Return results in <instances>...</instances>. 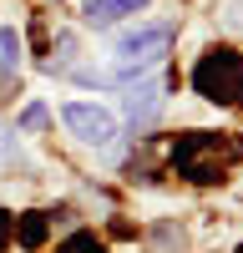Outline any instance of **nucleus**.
<instances>
[{
	"label": "nucleus",
	"instance_id": "1a4fd4ad",
	"mask_svg": "<svg viewBox=\"0 0 243 253\" xmlns=\"http://www.w3.org/2000/svg\"><path fill=\"white\" fill-rule=\"evenodd\" d=\"M112 20H117V5H112V0H86V26L107 31Z\"/></svg>",
	"mask_w": 243,
	"mask_h": 253
},
{
	"label": "nucleus",
	"instance_id": "f8f14e48",
	"mask_svg": "<svg viewBox=\"0 0 243 253\" xmlns=\"http://www.w3.org/2000/svg\"><path fill=\"white\" fill-rule=\"evenodd\" d=\"M15 243V213H10V208H0V253H5Z\"/></svg>",
	"mask_w": 243,
	"mask_h": 253
},
{
	"label": "nucleus",
	"instance_id": "6e6552de",
	"mask_svg": "<svg viewBox=\"0 0 243 253\" xmlns=\"http://www.w3.org/2000/svg\"><path fill=\"white\" fill-rule=\"evenodd\" d=\"M56 253H107V243H101L96 233H71V238L61 243Z\"/></svg>",
	"mask_w": 243,
	"mask_h": 253
},
{
	"label": "nucleus",
	"instance_id": "9d476101",
	"mask_svg": "<svg viewBox=\"0 0 243 253\" xmlns=\"http://www.w3.org/2000/svg\"><path fill=\"white\" fill-rule=\"evenodd\" d=\"M46 122H51V112H46V107H40V101H36V107H26V112H20L15 132H40V126H46Z\"/></svg>",
	"mask_w": 243,
	"mask_h": 253
},
{
	"label": "nucleus",
	"instance_id": "f257e3e1",
	"mask_svg": "<svg viewBox=\"0 0 243 253\" xmlns=\"http://www.w3.org/2000/svg\"><path fill=\"white\" fill-rule=\"evenodd\" d=\"M238 157H243V142L228 137V132H182V137L172 142V167H177V177H188V182H198V187L223 182Z\"/></svg>",
	"mask_w": 243,
	"mask_h": 253
},
{
	"label": "nucleus",
	"instance_id": "4468645a",
	"mask_svg": "<svg viewBox=\"0 0 243 253\" xmlns=\"http://www.w3.org/2000/svg\"><path fill=\"white\" fill-rule=\"evenodd\" d=\"M238 253H243V243H238Z\"/></svg>",
	"mask_w": 243,
	"mask_h": 253
},
{
	"label": "nucleus",
	"instance_id": "0eeeda50",
	"mask_svg": "<svg viewBox=\"0 0 243 253\" xmlns=\"http://www.w3.org/2000/svg\"><path fill=\"white\" fill-rule=\"evenodd\" d=\"M152 107H157V86H152V81L127 91V112H132V122H137V112H152Z\"/></svg>",
	"mask_w": 243,
	"mask_h": 253
},
{
	"label": "nucleus",
	"instance_id": "9b49d317",
	"mask_svg": "<svg viewBox=\"0 0 243 253\" xmlns=\"http://www.w3.org/2000/svg\"><path fill=\"white\" fill-rule=\"evenodd\" d=\"M0 162H20V147H15V126L0 122Z\"/></svg>",
	"mask_w": 243,
	"mask_h": 253
},
{
	"label": "nucleus",
	"instance_id": "7ed1b4c3",
	"mask_svg": "<svg viewBox=\"0 0 243 253\" xmlns=\"http://www.w3.org/2000/svg\"><path fill=\"white\" fill-rule=\"evenodd\" d=\"M167 46H172V26H167V20L122 31V36H117V71H112V81H117V86H127V81L147 76L157 61L167 56Z\"/></svg>",
	"mask_w": 243,
	"mask_h": 253
},
{
	"label": "nucleus",
	"instance_id": "20e7f679",
	"mask_svg": "<svg viewBox=\"0 0 243 253\" xmlns=\"http://www.w3.org/2000/svg\"><path fill=\"white\" fill-rule=\"evenodd\" d=\"M61 122H66L81 142H91V147H107L117 137V117L107 107H91V101H66V107H61Z\"/></svg>",
	"mask_w": 243,
	"mask_h": 253
},
{
	"label": "nucleus",
	"instance_id": "423d86ee",
	"mask_svg": "<svg viewBox=\"0 0 243 253\" xmlns=\"http://www.w3.org/2000/svg\"><path fill=\"white\" fill-rule=\"evenodd\" d=\"M0 71H20V36H15V26H0Z\"/></svg>",
	"mask_w": 243,
	"mask_h": 253
},
{
	"label": "nucleus",
	"instance_id": "ddd939ff",
	"mask_svg": "<svg viewBox=\"0 0 243 253\" xmlns=\"http://www.w3.org/2000/svg\"><path fill=\"white\" fill-rule=\"evenodd\" d=\"M112 5H117V15H137V10H147L152 0H112Z\"/></svg>",
	"mask_w": 243,
	"mask_h": 253
},
{
	"label": "nucleus",
	"instance_id": "f03ea898",
	"mask_svg": "<svg viewBox=\"0 0 243 253\" xmlns=\"http://www.w3.org/2000/svg\"><path fill=\"white\" fill-rule=\"evenodd\" d=\"M193 91L213 107H243V51L208 46L193 66Z\"/></svg>",
	"mask_w": 243,
	"mask_h": 253
},
{
	"label": "nucleus",
	"instance_id": "39448f33",
	"mask_svg": "<svg viewBox=\"0 0 243 253\" xmlns=\"http://www.w3.org/2000/svg\"><path fill=\"white\" fill-rule=\"evenodd\" d=\"M46 233H51V213H20L15 218V243L26 253H36L40 243H46Z\"/></svg>",
	"mask_w": 243,
	"mask_h": 253
}]
</instances>
